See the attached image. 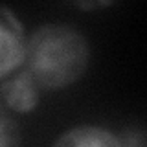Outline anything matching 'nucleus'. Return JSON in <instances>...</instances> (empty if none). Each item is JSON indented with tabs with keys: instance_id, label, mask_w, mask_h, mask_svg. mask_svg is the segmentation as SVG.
Wrapping results in <instances>:
<instances>
[{
	"instance_id": "7ed1b4c3",
	"label": "nucleus",
	"mask_w": 147,
	"mask_h": 147,
	"mask_svg": "<svg viewBox=\"0 0 147 147\" xmlns=\"http://www.w3.org/2000/svg\"><path fill=\"white\" fill-rule=\"evenodd\" d=\"M40 88L24 66L0 81V103L17 114L33 112L39 105Z\"/></svg>"
},
{
	"instance_id": "20e7f679",
	"label": "nucleus",
	"mask_w": 147,
	"mask_h": 147,
	"mask_svg": "<svg viewBox=\"0 0 147 147\" xmlns=\"http://www.w3.org/2000/svg\"><path fill=\"white\" fill-rule=\"evenodd\" d=\"M52 147H121L119 136L99 125H77L63 132Z\"/></svg>"
},
{
	"instance_id": "423d86ee",
	"label": "nucleus",
	"mask_w": 147,
	"mask_h": 147,
	"mask_svg": "<svg viewBox=\"0 0 147 147\" xmlns=\"http://www.w3.org/2000/svg\"><path fill=\"white\" fill-rule=\"evenodd\" d=\"M121 147H145V136L142 129H131L123 136H119Z\"/></svg>"
},
{
	"instance_id": "39448f33",
	"label": "nucleus",
	"mask_w": 147,
	"mask_h": 147,
	"mask_svg": "<svg viewBox=\"0 0 147 147\" xmlns=\"http://www.w3.org/2000/svg\"><path fill=\"white\" fill-rule=\"evenodd\" d=\"M0 147H20L18 123L2 103H0Z\"/></svg>"
},
{
	"instance_id": "f257e3e1",
	"label": "nucleus",
	"mask_w": 147,
	"mask_h": 147,
	"mask_svg": "<svg viewBox=\"0 0 147 147\" xmlns=\"http://www.w3.org/2000/svg\"><path fill=\"white\" fill-rule=\"evenodd\" d=\"M90 63V46L68 24L39 26L26 39L22 66L44 90H61L85 76Z\"/></svg>"
},
{
	"instance_id": "f03ea898",
	"label": "nucleus",
	"mask_w": 147,
	"mask_h": 147,
	"mask_svg": "<svg viewBox=\"0 0 147 147\" xmlns=\"http://www.w3.org/2000/svg\"><path fill=\"white\" fill-rule=\"evenodd\" d=\"M24 53V26L11 9L0 4V81L22 66Z\"/></svg>"
}]
</instances>
